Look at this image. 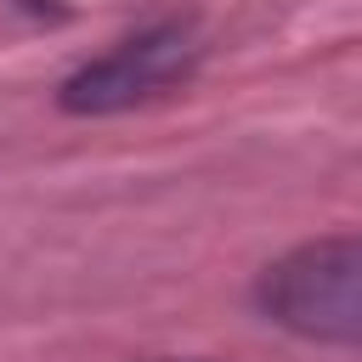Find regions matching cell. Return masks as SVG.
Here are the masks:
<instances>
[{
	"instance_id": "cell-2",
	"label": "cell",
	"mask_w": 362,
	"mask_h": 362,
	"mask_svg": "<svg viewBox=\"0 0 362 362\" xmlns=\"http://www.w3.org/2000/svg\"><path fill=\"white\" fill-rule=\"evenodd\" d=\"M198 45L181 23H158V28H141L136 40L113 45L107 57H96L90 68H79L68 85H62V107L68 113H113V107H130V102H147L158 90H170L175 79H187Z\"/></svg>"
},
{
	"instance_id": "cell-1",
	"label": "cell",
	"mask_w": 362,
	"mask_h": 362,
	"mask_svg": "<svg viewBox=\"0 0 362 362\" xmlns=\"http://www.w3.org/2000/svg\"><path fill=\"white\" fill-rule=\"evenodd\" d=\"M260 311L322 345H362V238H317L272 260L255 283Z\"/></svg>"
}]
</instances>
